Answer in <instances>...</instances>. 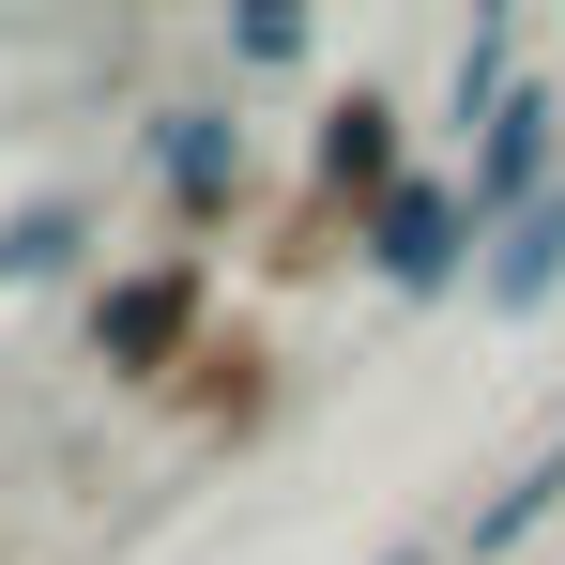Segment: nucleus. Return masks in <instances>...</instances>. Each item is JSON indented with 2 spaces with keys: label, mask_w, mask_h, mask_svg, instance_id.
I'll use <instances>...</instances> for the list:
<instances>
[{
  "label": "nucleus",
  "mask_w": 565,
  "mask_h": 565,
  "mask_svg": "<svg viewBox=\"0 0 565 565\" xmlns=\"http://www.w3.org/2000/svg\"><path fill=\"white\" fill-rule=\"evenodd\" d=\"M551 138H565V107H551V93H504V107H489V153H473V199H459V230L520 214V199H551Z\"/></svg>",
  "instance_id": "1"
},
{
  "label": "nucleus",
  "mask_w": 565,
  "mask_h": 565,
  "mask_svg": "<svg viewBox=\"0 0 565 565\" xmlns=\"http://www.w3.org/2000/svg\"><path fill=\"white\" fill-rule=\"evenodd\" d=\"M444 260H459V199H444V184H397V199H382V276L428 290Z\"/></svg>",
  "instance_id": "2"
},
{
  "label": "nucleus",
  "mask_w": 565,
  "mask_h": 565,
  "mask_svg": "<svg viewBox=\"0 0 565 565\" xmlns=\"http://www.w3.org/2000/svg\"><path fill=\"white\" fill-rule=\"evenodd\" d=\"M551 276H565V184L504 214V260H489V306H535Z\"/></svg>",
  "instance_id": "3"
},
{
  "label": "nucleus",
  "mask_w": 565,
  "mask_h": 565,
  "mask_svg": "<svg viewBox=\"0 0 565 565\" xmlns=\"http://www.w3.org/2000/svg\"><path fill=\"white\" fill-rule=\"evenodd\" d=\"M382 169H397V107L352 93L337 122H321V184H382Z\"/></svg>",
  "instance_id": "4"
},
{
  "label": "nucleus",
  "mask_w": 565,
  "mask_h": 565,
  "mask_svg": "<svg viewBox=\"0 0 565 565\" xmlns=\"http://www.w3.org/2000/svg\"><path fill=\"white\" fill-rule=\"evenodd\" d=\"M230 169H245V138H230V122H169V184H184V214H214Z\"/></svg>",
  "instance_id": "5"
},
{
  "label": "nucleus",
  "mask_w": 565,
  "mask_h": 565,
  "mask_svg": "<svg viewBox=\"0 0 565 565\" xmlns=\"http://www.w3.org/2000/svg\"><path fill=\"white\" fill-rule=\"evenodd\" d=\"M62 245H77V199H31V214H15V230H0V276H46V260H62Z\"/></svg>",
  "instance_id": "6"
},
{
  "label": "nucleus",
  "mask_w": 565,
  "mask_h": 565,
  "mask_svg": "<svg viewBox=\"0 0 565 565\" xmlns=\"http://www.w3.org/2000/svg\"><path fill=\"white\" fill-rule=\"evenodd\" d=\"M169 321H184V290H122V306H107V337H122V352H169Z\"/></svg>",
  "instance_id": "7"
}]
</instances>
